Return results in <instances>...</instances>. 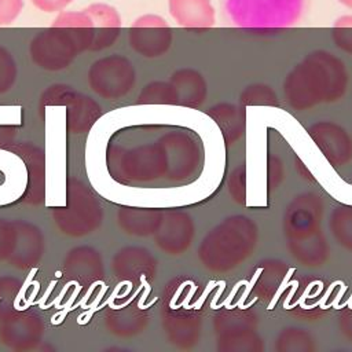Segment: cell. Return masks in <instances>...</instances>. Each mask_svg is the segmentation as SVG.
<instances>
[{
    "label": "cell",
    "instance_id": "obj_9",
    "mask_svg": "<svg viewBox=\"0 0 352 352\" xmlns=\"http://www.w3.org/2000/svg\"><path fill=\"white\" fill-rule=\"evenodd\" d=\"M92 21L94 41L91 51L110 47L121 30V18L117 10L104 3H94L84 8Z\"/></svg>",
    "mask_w": 352,
    "mask_h": 352
},
{
    "label": "cell",
    "instance_id": "obj_8",
    "mask_svg": "<svg viewBox=\"0 0 352 352\" xmlns=\"http://www.w3.org/2000/svg\"><path fill=\"white\" fill-rule=\"evenodd\" d=\"M155 232V241L161 249L170 254H179L194 238V223L186 213L173 212L161 220Z\"/></svg>",
    "mask_w": 352,
    "mask_h": 352
},
{
    "label": "cell",
    "instance_id": "obj_5",
    "mask_svg": "<svg viewBox=\"0 0 352 352\" xmlns=\"http://www.w3.org/2000/svg\"><path fill=\"white\" fill-rule=\"evenodd\" d=\"M77 54L80 51L72 37L54 25L38 33L30 43L33 62L45 70L67 67Z\"/></svg>",
    "mask_w": 352,
    "mask_h": 352
},
{
    "label": "cell",
    "instance_id": "obj_16",
    "mask_svg": "<svg viewBox=\"0 0 352 352\" xmlns=\"http://www.w3.org/2000/svg\"><path fill=\"white\" fill-rule=\"evenodd\" d=\"M241 102L245 104H267L275 106L278 103L276 95L271 87L263 84H254L246 87L241 94Z\"/></svg>",
    "mask_w": 352,
    "mask_h": 352
},
{
    "label": "cell",
    "instance_id": "obj_14",
    "mask_svg": "<svg viewBox=\"0 0 352 352\" xmlns=\"http://www.w3.org/2000/svg\"><path fill=\"white\" fill-rule=\"evenodd\" d=\"M330 228L344 248L352 250V209L337 208L330 219Z\"/></svg>",
    "mask_w": 352,
    "mask_h": 352
},
{
    "label": "cell",
    "instance_id": "obj_17",
    "mask_svg": "<svg viewBox=\"0 0 352 352\" xmlns=\"http://www.w3.org/2000/svg\"><path fill=\"white\" fill-rule=\"evenodd\" d=\"M331 37L338 48L352 54V15L340 16L333 23Z\"/></svg>",
    "mask_w": 352,
    "mask_h": 352
},
{
    "label": "cell",
    "instance_id": "obj_20",
    "mask_svg": "<svg viewBox=\"0 0 352 352\" xmlns=\"http://www.w3.org/2000/svg\"><path fill=\"white\" fill-rule=\"evenodd\" d=\"M73 0H32V3L44 12H56L66 8Z\"/></svg>",
    "mask_w": 352,
    "mask_h": 352
},
{
    "label": "cell",
    "instance_id": "obj_11",
    "mask_svg": "<svg viewBox=\"0 0 352 352\" xmlns=\"http://www.w3.org/2000/svg\"><path fill=\"white\" fill-rule=\"evenodd\" d=\"M176 94L177 103L188 107L199 106L206 98V82L205 78L192 69H180L175 72L169 81Z\"/></svg>",
    "mask_w": 352,
    "mask_h": 352
},
{
    "label": "cell",
    "instance_id": "obj_10",
    "mask_svg": "<svg viewBox=\"0 0 352 352\" xmlns=\"http://www.w3.org/2000/svg\"><path fill=\"white\" fill-rule=\"evenodd\" d=\"M169 12L183 28L206 29L216 22L210 0H168Z\"/></svg>",
    "mask_w": 352,
    "mask_h": 352
},
{
    "label": "cell",
    "instance_id": "obj_7",
    "mask_svg": "<svg viewBox=\"0 0 352 352\" xmlns=\"http://www.w3.org/2000/svg\"><path fill=\"white\" fill-rule=\"evenodd\" d=\"M311 138L333 165H341L352 157V140L338 125L318 122L309 129Z\"/></svg>",
    "mask_w": 352,
    "mask_h": 352
},
{
    "label": "cell",
    "instance_id": "obj_4",
    "mask_svg": "<svg viewBox=\"0 0 352 352\" xmlns=\"http://www.w3.org/2000/svg\"><path fill=\"white\" fill-rule=\"evenodd\" d=\"M91 88L106 99H117L131 91L135 84L133 65L121 55L96 60L88 73Z\"/></svg>",
    "mask_w": 352,
    "mask_h": 352
},
{
    "label": "cell",
    "instance_id": "obj_15",
    "mask_svg": "<svg viewBox=\"0 0 352 352\" xmlns=\"http://www.w3.org/2000/svg\"><path fill=\"white\" fill-rule=\"evenodd\" d=\"M139 103L176 104L177 94L170 82L154 81L143 88V91L139 95Z\"/></svg>",
    "mask_w": 352,
    "mask_h": 352
},
{
    "label": "cell",
    "instance_id": "obj_18",
    "mask_svg": "<svg viewBox=\"0 0 352 352\" xmlns=\"http://www.w3.org/2000/svg\"><path fill=\"white\" fill-rule=\"evenodd\" d=\"M16 77V67L8 51L0 47V94L8 91Z\"/></svg>",
    "mask_w": 352,
    "mask_h": 352
},
{
    "label": "cell",
    "instance_id": "obj_2",
    "mask_svg": "<svg viewBox=\"0 0 352 352\" xmlns=\"http://www.w3.org/2000/svg\"><path fill=\"white\" fill-rule=\"evenodd\" d=\"M257 239L250 219L234 216L213 228L199 246V258L205 267L226 271L250 256Z\"/></svg>",
    "mask_w": 352,
    "mask_h": 352
},
{
    "label": "cell",
    "instance_id": "obj_19",
    "mask_svg": "<svg viewBox=\"0 0 352 352\" xmlns=\"http://www.w3.org/2000/svg\"><path fill=\"white\" fill-rule=\"evenodd\" d=\"M23 0H0V25H10L22 11Z\"/></svg>",
    "mask_w": 352,
    "mask_h": 352
},
{
    "label": "cell",
    "instance_id": "obj_3",
    "mask_svg": "<svg viewBox=\"0 0 352 352\" xmlns=\"http://www.w3.org/2000/svg\"><path fill=\"white\" fill-rule=\"evenodd\" d=\"M320 202L315 195H301L289 208L285 232L293 254L307 263L319 265L327 257L326 238L320 232Z\"/></svg>",
    "mask_w": 352,
    "mask_h": 352
},
{
    "label": "cell",
    "instance_id": "obj_1",
    "mask_svg": "<svg viewBox=\"0 0 352 352\" xmlns=\"http://www.w3.org/2000/svg\"><path fill=\"white\" fill-rule=\"evenodd\" d=\"M346 84L344 63L327 51H315L287 74L283 88L287 102L301 110L340 99Z\"/></svg>",
    "mask_w": 352,
    "mask_h": 352
},
{
    "label": "cell",
    "instance_id": "obj_21",
    "mask_svg": "<svg viewBox=\"0 0 352 352\" xmlns=\"http://www.w3.org/2000/svg\"><path fill=\"white\" fill-rule=\"evenodd\" d=\"M341 327L344 334L352 340V311L341 318Z\"/></svg>",
    "mask_w": 352,
    "mask_h": 352
},
{
    "label": "cell",
    "instance_id": "obj_13",
    "mask_svg": "<svg viewBox=\"0 0 352 352\" xmlns=\"http://www.w3.org/2000/svg\"><path fill=\"white\" fill-rule=\"evenodd\" d=\"M120 224L131 234L147 235L155 232L161 224V213L157 210H129L120 213Z\"/></svg>",
    "mask_w": 352,
    "mask_h": 352
},
{
    "label": "cell",
    "instance_id": "obj_6",
    "mask_svg": "<svg viewBox=\"0 0 352 352\" xmlns=\"http://www.w3.org/2000/svg\"><path fill=\"white\" fill-rule=\"evenodd\" d=\"M129 44L146 58L161 56L172 44V29L160 15H142L129 28Z\"/></svg>",
    "mask_w": 352,
    "mask_h": 352
},
{
    "label": "cell",
    "instance_id": "obj_12",
    "mask_svg": "<svg viewBox=\"0 0 352 352\" xmlns=\"http://www.w3.org/2000/svg\"><path fill=\"white\" fill-rule=\"evenodd\" d=\"M209 116L216 120L227 140L234 142L243 133L245 116L242 109H238L236 106L228 103H221L212 107L209 110Z\"/></svg>",
    "mask_w": 352,
    "mask_h": 352
},
{
    "label": "cell",
    "instance_id": "obj_22",
    "mask_svg": "<svg viewBox=\"0 0 352 352\" xmlns=\"http://www.w3.org/2000/svg\"><path fill=\"white\" fill-rule=\"evenodd\" d=\"M341 4H344L348 8H352V0H338Z\"/></svg>",
    "mask_w": 352,
    "mask_h": 352
}]
</instances>
